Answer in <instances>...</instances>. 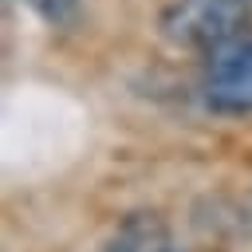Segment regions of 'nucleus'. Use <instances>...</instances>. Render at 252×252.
Wrapping results in <instances>:
<instances>
[{
	"label": "nucleus",
	"instance_id": "f257e3e1",
	"mask_svg": "<svg viewBox=\"0 0 252 252\" xmlns=\"http://www.w3.org/2000/svg\"><path fill=\"white\" fill-rule=\"evenodd\" d=\"M248 24V0H173L161 12V35L177 47L220 51L240 39Z\"/></svg>",
	"mask_w": 252,
	"mask_h": 252
},
{
	"label": "nucleus",
	"instance_id": "f03ea898",
	"mask_svg": "<svg viewBox=\"0 0 252 252\" xmlns=\"http://www.w3.org/2000/svg\"><path fill=\"white\" fill-rule=\"evenodd\" d=\"M205 102L224 114L252 110V39H236L209 55L205 67Z\"/></svg>",
	"mask_w": 252,
	"mask_h": 252
},
{
	"label": "nucleus",
	"instance_id": "7ed1b4c3",
	"mask_svg": "<svg viewBox=\"0 0 252 252\" xmlns=\"http://www.w3.org/2000/svg\"><path fill=\"white\" fill-rule=\"evenodd\" d=\"M161 240H165V232L142 217V220H130L102 252H161Z\"/></svg>",
	"mask_w": 252,
	"mask_h": 252
},
{
	"label": "nucleus",
	"instance_id": "20e7f679",
	"mask_svg": "<svg viewBox=\"0 0 252 252\" xmlns=\"http://www.w3.org/2000/svg\"><path fill=\"white\" fill-rule=\"evenodd\" d=\"M79 4H83V0H28V8H32L43 24H51V28L71 24L75 12H79Z\"/></svg>",
	"mask_w": 252,
	"mask_h": 252
}]
</instances>
